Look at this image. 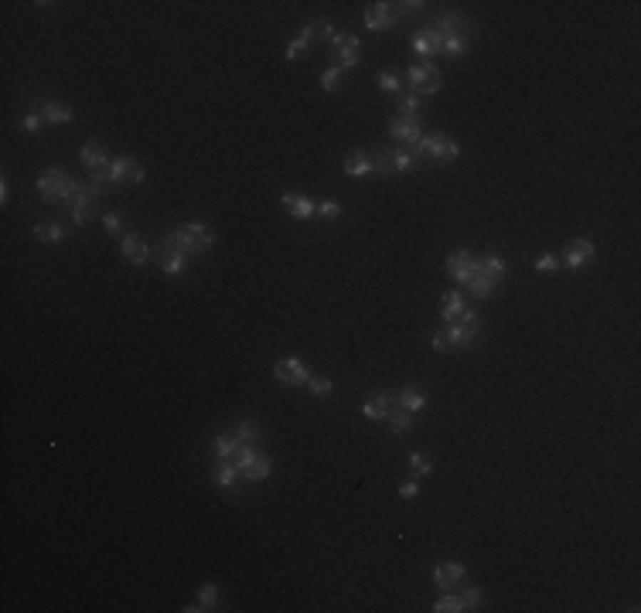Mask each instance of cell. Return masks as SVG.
I'll return each mask as SVG.
<instances>
[{
  "mask_svg": "<svg viewBox=\"0 0 641 613\" xmlns=\"http://www.w3.org/2000/svg\"><path fill=\"white\" fill-rule=\"evenodd\" d=\"M78 160H82V168H89V174L93 170H106L110 168V150H106V143H99V140H86L82 143V150H78Z\"/></svg>",
  "mask_w": 641,
  "mask_h": 613,
  "instance_id": "obj_16",
  "label": "cell"
},
{
  "mask_svg": "<svg viewBox=\"0 0 641 613\" xmlns=\"http://www.w3.org/2000/svg\"><path fill=\"white\" fill-rule=\"evenodd\" d=\"M495 287H498V279H491L488 273H478V276H474V279L468 283V287H464V290H468L471 297H478V300H488V297L495 293Z\"/></svg>",
  "mask_w": 641,
  "mask_h": 613,
  "instance_id": "obj_33",
  "label": "cell"
},
{
  "mask_svg": "<svg viewBox=\"0 0 641 613\" xmlns=\"http://www.w3.org/2000/svg\"><path fill=\"white\" fill-rule=\"evenodd\" d=\"M453 324H461L464 331H481V317H478V310H474V306H468V310H464V314H461Z\"/></svg>",
  "mask_w": 641,
  "mask_h": 613,
  "instance_id": "obj_48",
  "label": "cell"
},
{
  "mask_svg": "<svg viewBox=\"0 0 641 613\" xmlns=\"http://www.w3.org/2000/svg\"><path fill=\"white\" fill-rule=\"evenodd\" d=\"M106 174H110V177L120 184V187H123V184H143V177H147L143 164L137 160V157H130V153H120V157H113L110 168H106Z\"/></svg>",
  "mask_w": 641,
  "mask_h": 613,
  "instance_id": "obj_8",
  "label": "cell"
},
{
  "mask_svg": "<svg viewBox=\"0 0 641 613\" xmlns=\"http://www.w3.org/2000/svg\"><path fill=\"white\" fill-rule=\"evenodd\" d=\"M38 106H41V116H45L48 126H68L72 116H76V113L65 106V103H55V99H41Z\"/></svg>",
  "mask_w": 641,
  "mask_h": 613,
  "instance_id": "obj_25",
  "label": "cell"
},
{
  "mask_svg": "<svg viewBox=\"0 0 641 613\" xmlns=\"http://www.w3.org/2000/svg\"><path fill=\"white\" fill-rule=\"evenodd\" d=\"M413 48H416V55H420L423 61H430V58H437V55H443V38H440L434 28H420L413 34Z\"/></svg>",
  "mask_w": 641,
  "mask_h": 613,
  "instance_id": "obj_17",
  "label": "cell"
},
{
  "mask_svg": "<svg viewBox=\"0 0 641 613\" xmlns=\"http://www.w3.org/2000/svg\"><path fill=\"white\" fill-rule=\"evenodd\" d=\"M461 582H464V566H461V562H440V566L434 569V586H437L440 593H451Z\"/></svg>",
  "mask_w": 641,
  "mask_h": 613,
  "instance_id": "obj_19",
  "label": "cell"
},
{
  "mask_svg": "<svg viewBox=\"0 0 641 613\" xmlns=\"http://www.w3.org/2000/svg\"><path fill=\"white\" fill-rule=\"evenodd\" d=\"M344 41H348V31H334V34H331V55H334V51H342L344 48Z\"/></svg>",
  "mask_w": 641,
  "mask_h": 613,
  "instance_id": "obj_55",
  "label": "cell"
},
{
  "mask_svg": "<svg viewBox=\"0 0 641 613\" xmlns=\"http://www.w3.org/2000/svg\"><path fill=\"white\" fill-rule=\"evenodd\" d=\"M198 603H202L205 610H219V586H215V582H205L202 589H198Z\"/></svg>",
  "mask_w": 641,
  "mask_h": 613,
  "instance_id": "obj_44",
  "label": "cell"
},
{
  "mask_svg": "<svg viewBox=\"0 0 641 613\" xmlns=\"http://www.w3.org/2000/svg\"><path fill=\"white\" fill-rule=\"evenodd\" d=\"M273 474V460L266 457V453H256V457L242 467V480H250V484H260L266 477Z\"/></svg>",
  "mask_w": 641,
  "mask_h": 613,
  "instance_id": "obj_26",
  "label": "cell"
},
{
  "mask_svg": "<svg viewBox=\"0 0 641 613\" xmlns=\"http://www.w3.org/2000/svg\"><path fill=\"white\" fill-rule=\"evenodd\" d=\"M103 229L113 232V235H116V232H123V215H120V212H106V215H103Z\"/></svg>",
  "mask_w": 641,
  "mask_h": 613,
  "instance_id": "obj_50",
  "label": "cell"
},
{
  "mask_svg": "<svg viewBox=\"0 0 641 613\" xmlns=\"http://www.w3.org/2000/svg\"><path fill=\"white\" fill-rule=\"evenodd\" d=\"M389 137L396 140V143L413 147V143L423 137V120L420 116H396V120L389 123Z\"/></svg>",
  "mask_w": 641,
  "mask_h": 613,
  "instance_id": "obj_14",
  "label": "cell"
},
{
  "mask_svg": "<svg viewBox=\"0 0 641 613\" xmlns=\"http://www.w3.org/2000/svg\"><path fill=\"white\" fill-rule=\"evenodd\" d=\"M430 28L437 31L440 38H471L474 34V24H471L468 14H461V11H443V14L430 24Z\"/></svg>",
  "mask_w": 641,
  "mask_h": 613,
  "instance_id": "obj_9",
  "label": "cell"
},
{
  "mask_svg": "<svg viewBox=\"0 0 641 613\" xmlns=\"http://www.w3.org/2000/svg\"><path fill=\"white\" fill-rule=\"evenodd\" d=\"M481 273H488L491 279H505V273H508V262L501 259L498 252H491V256H485V259H481Z\"/></svg>",
  "mask_w": 641,
  "mask_h": 613,
  "instance_id": "obj_39",
  "label": "cell"
},
{
  "mask_svg": "<svg viewBox=\"0 0 641 613\" xmlns=\"http://www.w3.org/2000/svg\"><path fill=\"white\" fill-rule=\"evenodd\" d=\"M154 259H157V266H160V273H164V276H185V273H188V266H191V256H185L181 249L168 245L164 239H157Z\"/></svg>",
  "mask_w": 641,
  "mask_h": 613,
  "instance_id": "obj_7",
  "label": "cell"
},
{
  "mask_svg": "<svg viewBox=\"0 0 641 613\" xmlns=\"http://www.w3.org/2000/svg\"><path fill=\"white\" fill-rule=\"evenodd\" d=\"M396 409H406V413H423L426 409V392H423L420 385H403V388H396Z\"/></svg>",
  "mask_w": 641,
  "mask_h": 613,
  "instance_id": "obj_21",
  "label": "cell"
},
{
  "mask_svg": "<svg viewBox=\"0 0 641 613\" xmlns=\"http://www.w3.org/2000/svg\"><path fill=\"white\" fill-rule=\"evenodd\" d=\"M440 86H443V76H440L437 68L430 65V61H420V65H409L406 72V89L413 96H437Z\"/></svg>",
  "mask_w": 641,
  "mask_h": 613,
  "instance_id": "obj_5",
  "label": "cell"
},
{
  "mask_svg": "<svg viewBox=\"0 0 641 613\" xmlns=\"http://www.w3.org/2000/svg\"><path fill=\"white\" fill-rule=\"evenodd\" d=\"M342 68H338V65H328V68H324V72H321V78H317V82H321V89L324 92H338L342 89Z\"/></svg>",
  "mask_w": 641,
  "mask_h": 613,
  "instance_id": "obj_41",
  "label": "cell"
},
{
  "mask_svg": "<svg viewBox=\"0 0 641 613\" xmlns=\"http://www.w3.org/2000/svg\"><path fill=\"white\" fill-rule=\"evenodd\" d=\"M307 48H311V45H307V41H304V38H300V34H297V38H294V41L287 45V61H297L300 55L307 51Z\"/></svg>",
  "mask_w": 641,
  "mask_h": 613,
  "instance_id": "obj_51",
  "label": "cell"
},
{
  "mask_svg": "<svg viewBox=\"0 0 641 613\" xmlns=\"http://www.w3.org/2000/svg\"><path fill=\"white\" fill-rule=\"evenodd\" d=\"M239 446H242V443L232 436V429H229V433H219V436H212V453H215L219 460H232Z\"/></svg>",
  "mask_w": 641,
  "mask_h": 613,
  "instance_id": "obj_30",
  "label": "cell"
},
{
  "mask_svg": "<svg viewBox=\"0 0 641 613\" xmlns=\"http://www.w3.org/2000/svg\"><path fill=\"white\" fill-rule=\"evenodd\" d=\"M392 409H396V392H379V396L365 398V406H361V416H365L369 423H386Z\"/></svg>",
  "mask_w": 641,
  "mask_h": 613,
  "instance_id": "obj_15",
  "label": "cell"
},
{
  "mask_svg": "<svg viewBox=\"0 0 641 613\" xmlns=\"http://www.w3.org/2000/svg\"><path fill=\"white\" fill-rule=\"evenodd\" d=\"M597 256V245L594 239H573V242L563 249V266L566 269H580V266H587V262H594Z\"/></svg>",
  "mask_w": 641,
  "mask_h": 613,
  "instance_id": "obj_13",
  "label": "cell"
},
{
  "mask_svg": "<svg viewBox=\"0 0 641 613\" xmlns=\"http://www.w3.org/2000/svg\"><path fill=\"white\" fill-rule=\"evenodd\" d=\"M399 498H403V501H413V498H420V488H416L413 480H403V484H399Z\"/></svg>",
  "mask_w": 641,
  "mask_h": 613,
  "instance_id": "obj_54",
  "label": "cell"
},
{
  "mask_svg": "<svg viewBox=\"0 0 641 613\" xmlns=\"http://www.w3.org/2000/svg\"><path fill=\"white\" fill-rule=\"evenodd\" d=\"M280 205L287 208V215H294V218H300V222H307V218L317 215V201L307 198V195H294V191H287V195H280Z\"/></svg>",
  "mask_w": 641,
  "mask_h": 613,
  "instance_id": "obj_20",
  "label": "cell"
},
{
  "mask_svg": "<svg viewBox=\"0 0 641 613\" xmlns=\"http://www.w3.org/2000/svg\"><path fill=\"white\" fill-rule=\"evenodd\" d=\"M416 160H434V164H451V160H457L461 157V143L457 140H451L447 133H430V137H420L413 147H406Z\"/></svg>",
  "mask_w": 641,
  "mask_h": 613,
  "instance_id": "obj_2",
  "label": "cell"
},
{
  "mask_svg": "<svg viewBox=\"0 0 641 613\" xmlns=\"http://www.w3.org/2000/svg\"><path fill=\"white\" fill-rule=\"evenodd\" d=\"M396 116H420V96L399 92L396 96Z\"/></svg>",
  "mask_w": 641,
  "mask_h": 613,
  "instance_id": "obj_38",
  "label": "cell"
},
{
  "mask_svg": "<svg viewBox=\"0 0 641 613\" xmlns=\"http://www.w3.org/2000/svg\"><path fill=\"white\" fill-rule=\"evenodd\" d=\"M399 4H369L365 7V28L369 31H392L399 24Z\"/></svg>",
  "mask_w": 641,
  "mask_h": 613,
  "instance_id": "obj_10",
  "label": "cell"
},
{
  "mask_svg": "<svg viewBox=\"0 0 641 613\" xmlns=\"http://www.w3.org/2000/svg\"><path fill=\"white\" fill-rule=\"evenodd\" d=\"M65 208H68L72 225H76V229H86L96 215H99V195L89 187V181H76L72 184V195L65 201Z\"/></svg>",
  "mask_w": 641,
  "mask_h": 613,
  "instance_id": "obj_3",
  "label": "cell"
},
{
  "mask_svg": "<svg viewBox=\"0 0 641 613\" xmlns=\"http://www.w3.org/2000/svg\"><path fill=\"white\" fill-rule=\"evenodd\" d=\"M423 7H426V4H423V0H406V4H399V17H409V14H420Z\"/></svg>",
  "mask_w": 641,
  "mask_h": 613,
  "instance_id": "obj_53",
  "label": "cell"
},
{
  "mask_svg": "<svg viewBox=\"0 0 641 613\" xmlns=\"http://www.w3.org/2000/svg\"><path fill=\"white\" fill-rule=\"evenodd\" d=\"M11 201V184H7V177L0 181V205H7Z\"/></svg>",
  "mask_w": 641,
  "mask_h": 613,
  "instance_id": "obj_56",
  "label": "cell"
},
{
  "mask_svg": "<svg viewBox=\"0 0 641 613\" xmlns=\"http://www.w3.org/2000/svg\"><path fill=\"white\" fill-rule=\"evenodd\" d=\"M461 599H464V610H478V607L485 603V589H478V586H464V589H461Z\"/></svg>",
  "mask_w": 641,
  "mask_h": 613,
  "instance_id": "obj_46",
  "label": "cell"
},
{
  "mask_svg": "<svg viewBox=\"0 0 641 613\" xmlns=\"http://www.w3.org/2000/svg\"><path fill=\"white\" fill-rule=\"evenodd\" d=\"M232 436L239 440V443H252V446H256L260 440H263V426H260L256 419H239V423L232 426Z\"/></svg>",
  "mask_w": 641,
  "mask_h": 613,
  "instance_id": "obj_29",
  "label": "cell"
},
{
  "mask_svg": "<svg viewBox=\"0 0 641 613\" xmlns=\"http://www.w3.org/2000/svg\"><path fill=\"white\" fill-rule=\"evenodd\" d=\"M430 610H434V613H464V599H461L457 589H451V593H443V597H440Z\"/></svg>",
  "mask_w": 641,
  "mask_h": 613,
  "instance_id": "obj_37",
  "label": "cell"
},
{
  "mask_svg": "<svg viewBox=\"0 0 641 613\" xmlns=\"http://www.w3.org/2000/svg\"><path fill=\"white\" fill-rule=\"evenodd\" d=\"M416 164H420V160H416L406 147H392V174H413Z\"/></svg>",
  "mask_w": 641,
  "mask_h": 613,
  "instance_id": "obj_34",
  "label": "cell"
},
{
  "mask_svg": "<svg viewBox=\"0 0 641 613\" xmlns=\"http://www.w3.org/2000/svg\"><path fill=\"white\" fill-rule=\"evenodd\" d=\"M307 388H311L314 398H331V392H334V382H331L328 375H311Z\"/></svg>",
  "mask_w": 641,
  "mask_h": 613,
  "instance_id": "obj_42",
  "label": "cell"
},
{
  "mask_svg": "<svg viewBox=\"0 0 641 613\" xmlns=\"http://www.w3.org/2000/svg\"><path fill=\"white\" fill-rule=\"evenodd\" d=\"M430 348H434V351H451V341H447V334H443V331H434V334H430Z\"/></svg>",
  "mask_w": 641,
  "mask_h": 613,
  "instance_id": "obj_52",
  "label": "cell"
},
{
  "mask_svg": "<svg viewBox=\"0 0 641 613\" xmlns=\"http://www.w3.org/2000/svg\"><path fill=\"white\" fill-rule=\"evenodd\" d=\"M478 273H481V259L471 256L468 249H453L451 256H447V276H451L457 287H468Z\"/></svg>",
  "mask_w": 641,
  "mask_h": 613,
  "instance_id": "obj_6",
  "label": "cell"
},
{
  "mask_svg": "<svg viewBox=\"0 0 641 613\" xmlns=\"http://www.w3.org/2000/svg\"><path fill=\"white\" fill-rule=\"evenodd\" d=\"M372 174L376 177H392V147H379L372 153Z\"/></svg>",
  "mask_w": 641,
  "mask_h": 613,
  "instance_id": "obj_36",
  "label": "cell"
},
{
  "mask_svg": "<svg viewBox=\"0 0 641 613\" xmlns=\"http://www.w3.org/2000/svg\"><path fill=\"white\" fill-rule=\"evenodd\" d=\"M34 239H38V242H48V245L62 242L65 225H58V222H34Z\"/></svg>",
  "mask_w": 641,
  "mask_h": 613,
  "instance_id": "obj_31",
  "label": "cell"
},
{
  "mask_svg": "<svg viewBox=\"0 0 641 613\" xmlns=\"http://www.w3.org/2000/svg\"><path fill=\"white\" fill-rule=\"evenodd\" d=\"M72 184H76V177H68L65 168H48V170H41V177H38V195H41L48 205H65L68 195H72Z\"/></svg>",
  "mask_w": 641,
  "mask_h": 613,
  "instance_id": "obj_4",
  "label": "cell"
},
{
  "mask_svg": "<svg viewBox=\"0 0 641 613\" xmlns=\"http://www.w3.org/2000/svg\"><path fill=\"white\" fill-rule=\"evenodd\" d=\"M89 187H93L99 198H110V195H116V191H120V184L113 181L106 170H93V174H89Z\"/></svg>",
  "mask_w": 641,
  "mask_h": 613,
  "instance_id": "obj_32",
  "label": "cell"
},
{
  "mask_svg": "<svg viewBox=\"0 0 641 613\" xmlns=\"http://www.w3.org/2000/svg\"><path fill=\"white\" fill-rule=\"evenodd\" d=\"M447 341H451V351L453 348H474L478 341H481V331H464L461 324H447Z\"/></svg>",
  "mask_w": 641,
  "mask_h": 613,
  "instance_id": "obj_28",
  "label": "cell"
},
{
  "mask_svg": "<svg viewBox=\"0 0 641 613\" xmlns=\"http://www.w3.org/2000/svg\"><path fill=\"white\" fill-rule=\"evenodd\" d=\"M160 239H164L168 245H174V249H181V252H185V256H191V259L205 256L212 245L219 242V235L208 229L202 218H195V222H185V225H178V229L164 232Z\"/></svg>",
  "mask_w": 641,
  "mask_h": 613,
  "instance_id": "obj_1",
  "label": "cell"
},
{
  "mask_svg": "<svg viewBox=\"0 0 641 613\" xmlns=\"http://www.w3.org/2000/svg\"><path fill=\"white\" fill-rule=\"evenodd\" d=\"M120 252H123V259L130 262V266H143V262H150V256H154V249L147 245V239H143L140 232H126L123 239H120Z\"/></svg>",
  "mask_w": 641,
  "mask_h": 613,
  "instance_id": "obj_11",
  "label": "cell"
},
{
  "mask_svg": "<svg viewBox=\"0 0 641 613\" xmlns=\"http://www.w3.org/2000/svg\"><path fill=\"white\" fill-rule=\"evenodd\" d=\"M386 426H389L392 436H403V433L413 429V413H406V409H392L389 419H386Z\"/></svg>",
  "mask_w": 641,
  "mask_h": 613,
  "instance_id": "obj_35",
  "label": "cell"
},
{
  "mask_svg": "<svg viewBox=\"0 0 641 613\" xmlns=\"http://www.w3.org/2000/svg\"><path fill=\"white\" fill-rule=\"evenodd\" d=\"M468 48H471V38H443V55H451V58L468 55Z\"/></svg>",
  "mask_w": 641,
  "mask_h": 613,
  "instance_id": "obj_45",
  "label": "cell"
},
{
  "mask_svg": "<svg viewBox=\"0 0 641 613\" xmlns=\"http://www.w3.org/2000/svg\"><path fill=\"white\" fill-rule=\"evenodd\" d=\"M468 310V297H464V290H451V293H443V300H440V317L447 324H453L461 314Z\"/></svg>",
  "mask_w": 641,
  "mask_h": 613,
  "instance_id": "obj_24",
  "label": "cell"
},
{
  "mask_svg": "<svg viewBox=\"0 0 641 613\" xmlns=\"http://www.w3.org/2000/svg\"><path fill=\"white\" fill-rule=\"evenodd\" d=\"M342 168L348 177H369L372 174V153L369 150H352L342 160Z\"/></svg>",
  "mask_w": 641,
  "mask_h": 613,
  "instance_id": "obj_23",
  "label": "cell"
},
{
  "mask_svg": "<svg viewBox=\"0 0 641 613\" xmlns=\"http://www.w3.org/2000/svg\"><path fill=\"white\" fill-rule=\"evenodd\" d=\"M273 378L283 385H307L311 382V368L304 365L300 358H280L273 368Z\"/></svg>",
  "mask_w": 641,
  "mask_h": 613,
  "instance_id": "obj_12",
  "label": "cell"
},
{
  "mask_svg": "<svg viewBox=\"0 0 641 613\" xmlns=\"http://www.w3.org/2000/svg\"><path fill=\"white\" fill-rule=\"evenodd\" d=\"M379 89H386L389 96H399V92H403V76H399L396 68H386V72H379Z\"/></svg>",
  "mask_w": 641,
  "mask_h": 613,
  "instance_id": "obj_40",
  "label": "cell"
},
{
  "mask_svg": "<svg viewBox=\"0 0 641 613\" xmlns=\"http://www.w3.org/2000/svg\"><path fill=\"white\" fill-rule=\"evenodd\" d=\"M535 269H539V273H560L563 262H560V256L549 252V256H539V259H535Z\"/></svg>",
  "mask_w": 641,
  "mask_h": 613,
  "instance_id": "obj_49",
  "label": "cell"
},
{
  "mask_svg": "<svg viewBox=\"0 0 641 613\" xmlns=\"http://www.w3.org/2000/svg\"><path fill=\"white\" fill-rule=\"evenodd\" d=\"M331 61H334L342 72H344V68H355V65L361 61V38H359V34H348L344 48H342V51H334V55H331Z\"/></svg>",
  "mask_w": 641,
  "mask_h": 613,
  "instance_id": "obj_22",
  "label": "cell"
},
{
  "mask_svg": "<svg viewBox=\"0 0 641 613\" xmlns=\"http://www.w3.org/2000/svg\"><path fill=\"white\" fill-rule=\"evenodd\" d=\"M17 126H21V133H28V137H38L41 130H45L48 123H45V116H41V106L38 103H31V106L24 109L21 116H17Z\"/></svg>",
  "mask_w": 641,
  "mask_h": 613,
  "instance_id": "obj_27",
  "label": "cell"
},
{
  "mask_svg": "<svg viewBox=\"0 0 641 613\" xmlns=\"http://www.w3.org/2000/svg\"><path fill=\"white\" fill-rule=\"evenodd\" d=\"M317 218H324V222H338L342 218V205L334 198H324L321 205H317Z\"/></svg>",
  "mask_w": 641,
  "mask_h": 613,
  "instance_id": "obj_47",
  "label": "cell"
},
{
  "mask_svg": "<svg viewBox=\"0 0 641 613\" xmlns=\"http://www.w3.org/2000/svg\"><path fill=\"white\" fill-rule=\"evenodd\" d=\"M409 470L420 474V477H430L434 470H437V463H434L430 457H423V453H409Z\"/></svg>",
  "mask_w": 641,
  "mask_h": 613,
  "instance_id": "obj_43",
  "label": "cell"
},
{
  "mask_svg": "<svg viewBox=\"0 0 641 613\" xmlns=\"http://www.w3.org/2000/svg\"><path fill=\"white\" fill-rule=\"evenodd\" d=\"M212 480L219 484L222 490H235L242 484V470L235 467V460H212Z\"/></svg>",
  "mask_w": 641,
  "mask_h": 613,
  "instance_id": "obj_18",
  "label": "cell"
}]
</instances>
